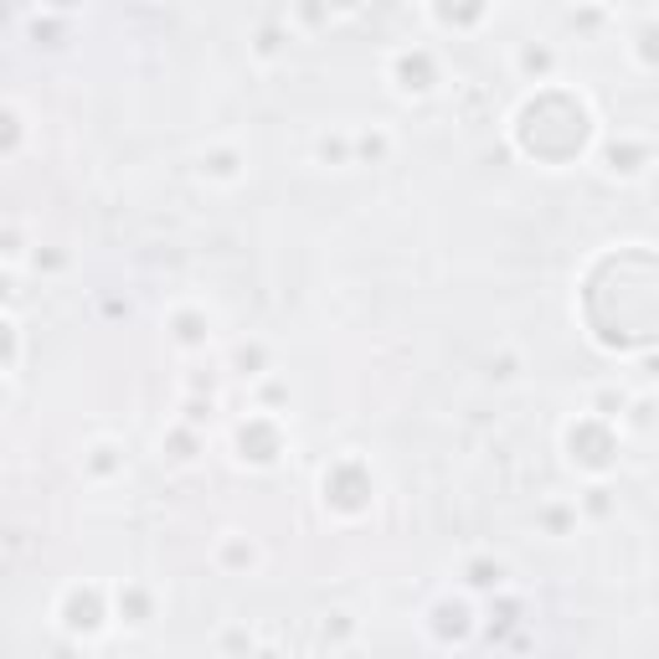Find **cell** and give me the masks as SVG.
<instances>
[{"label": "cell", "mask_w": 659, "mask_h": 659, "mask_svg": "<svg viewBox=\"0 0 659 659\" xmlns=\"http://www.w3.org/2000/svg\"><path fill=\"white\" fill-rule=\"evenodd\" d=\"M422 629H428V639H433L438 649H459V645H469V639L480 634V614H474V603H469V598L443 593L438 603H428Z\"/></svg>", "instance_id": "5"}, {"label": "cell", "mask_w": 659, "mask_h": 659, "mask_svg": "<svg viewBox=\"0 0 659 659\" xmlns=\"http://www.w3.org/2000/svg\"><path fill=\"white\" fill-rule=\"evenodd\" d=\"M629 57H634V67H639V73H659V15H649L645 27L634 31Z\"/></svg>", "instance_id": "20"}, {"label": "cell", "mask_w": 659, "mask_h": 659, "mask_svg": "<svg viewBox=\"0 0 659 659\" xmlns=\"http://www.w3.org/2000/svg\"><path fill=\"white\" fill-rule=\"evenodd\" d=\"M562 443H567V459L572 464H583L587 474H608V464H614L618 453V428L614 422L593 418V412H583L577 422H567V433H562Z\"/></svg>", "instance_id": "3"}, {"label": "cell", "mask_w": 659, "mask_h": 659, "mask_svg": "<svg viewBox=\"0 0 659 659\" xmlns=\"http://www.w3.org/2000/svg\"><path fill=\"white\" fill-rule=\"evenodd\" d=\"M289 42H294L289 21H263V27L253 31V57L258 62H279L289 52Z\"/></svg>", "instance_id": "19"}, {"label": "cell", "mask_w": 659, "mask_h": 659, "mask_svg": "<svg viewBox=\"0 0 659 659\" xmlns=\"http://www.w3.org/2000/svg\"><path fill=\"white\" fill-rule=\"evenodd\" d=\"M315 165L325 170H345V165H356V129H320L315 145H310Z\"/></svg>", "instance_id": "15"}, {"label": "cell", "mask_w": 659, "mask_h": 659, "mask_svg": "<svg viewBox=\"0 0 659 659\" xmlns=\"http://www.w3.org/2000/svg\"><path fill=\"white\" fill-rule=\"evenodd\" d=\"M248 659H289V655H284V649H273V645H263V649H253Z\"/></svg>", "instance_id": "31"}, {"label": "cell", "mask_w": 659, "mask_h": 659, "mask_svg": "<svg viewBox=\"0 0 659 659\" xmlns=\"http://www.w3.org/2000/svg\"><path fill=\"white\" fill-rule=\"evenodd\" d=\"M253 397H258V412H273V407L289 402V387L273 381V376H263V381H253ZM273 418H279V412H273Z\"/></svg>", "instance_id": "27"}, {"label": "cell", "mask_w": 659, "mask_h": 659, "mask_svg": "<svg viewBox=\"0 0 659 659\" xmlns=\"http://www.w3.org/2000/svg\"><path fill=\"white\" fill-rule=\"evenodd\" d=\"M211 567L222 572V577H253L263 567V546L248 531H222V536L211 541Z\"/></svg>", "instance_id": "7"}, {"label": "cell", "mask_w": 659, "mask_h": 659, "mask_svg": "<svg viewBox=\"0 0 659 659\" xmlns=\"http://www.w3.org/2000/svg\"><path fill=\"white\" fill-rule=\"evenodd\" d=\"M577 525H583V510H577V500H567V494H552V500H541L536 505V531L552 541H567L577 536Z\"/></svg>", "instance_id": "14"}, {"label": "cell", "mask_w": 659, "mask_h": 659, "mask_svg": "<svg viewBox=\"0 0 659 659\" xmlns=\"http://www.w3.org/2000/svg\"><path fill=\"white\" fill-rule=\"evenodd\" d=\"M253 629H248V624H238V629H227L222 634V655L227 659H248V655H253Z\"/></svg>", "instance_id": "30"}, {"label": "cell", "mask_w": 659, "mask_h": 659, "mask_svg": "<svg viewBox=\"0 0 659 659\" xmlns=\"http://www.w3.org/2000/svg\"><path fill=\"white\" fill-rule=\"evenodd\" d=\"M21 145H27V114H21V104H6V160H15L21 155Z\"/></svg>", "instance_id": "26"}, {"label": "cell", "mask_w": 659, "mask_h": 659, "mask_svg": "<svg viewBox=\"0 0 659 659\" xmlns=\"http://www.w3.org/2000/svg\"><path fill=\"white\" fill-rule=\"evenodd\" d=\"M510 67H515L521 83H552L556 67H562V52H556V42H546V36H525V42H515V52H510Z\"/></svg>", "instance_id": "10"}, {"label": "cell", "mask_w": 659, "mask_h": 659, "mask_svg": "<svg viewBox=\"0 0 659 659\" xmlns=\"http://www.w3.org/2000/svg\"><path fill=\"white\" fill-rule=\"evenodd\" d=\"M490 381H494V387L521 381V356H515V351H500V356H490Z\"/></svg>", "instance_id": "29"}, {"label": "cell", "mask_w": 659, "mask_h": 659, "mask_svg": "<svg viewBox=\"0 0 659 659\" xmlns=\"http://www.w3.org/2000/svg\"><path fill=\"white\" fill-rule=\"evenodd\" d=\"M649 165H655V145L649 139H634V135H618L603 145V170L618 180H634V176H645Z\"/></svg>", "instance_id": "12"}, {"label": "cell", "mask_w": 659, "mask_h": 659, "mask_svg": "<svg viewBox=\"0 0 659 659\" xmlns=\"http://www.w3.org/2000/svg\"><path fill=\"white\" fill-rule=\"evenodd\" d=\"M459 577H464L469 593H500V587H505V562L490 552H474V556H464Z\"/></svg>", "instance_id": "16"}, {"label": "cell", "mask_w": 659, "mask_h": 659, "mask_svg": "<svg viewBox=\"0 0 659 659\" xmlns=\"http://www.w3.org/2000/svg\"><path fill=\"white\" fill-rule=\"evenodd\" d=\"M52 618H57V629L73 634V639H98V634L114 624V593L98 583L62 587L57 603H52Z\"/></svg>", "instance_id": "1"}, {"label": "cell", "mask_w": 659, "mask_h": 659, "mask_svg": "<svg viewBox=\"0 0 659 659\" xmlns=\"http://www.w3.org/2000/svg\"><path fill=\"white\" fill-rule=\"evenodd\" d=\"M387 83H391L397 98L422 104V98H433V93L443 88V62H438L433 46H422V42L391 46L387 52Z\"/></svg>", "instance_id": "2"}, {"label": "cell", "mask_w": 659, "mask_h": 659, "mask_svg": "<svg viewBox=\"0 0 659 659\" xmlns=\"http://www.w3.org/2000/svg\"><path fill=\"white\" fill-rule=\"evenodd\" d=\"M391 150H397V139H391L387 124H366V129H356V165H387Z\"/></svg>", "instance_id": "18"}, {"label": "cell", "mask_w": 659, "mask_h": 659, "mask_svg": "<svg viewBox=\"0 0 659 659\" xmlns=\"http://www.w3.org/2000/svg\"><path fill=\"white\" fill-rule=\"evenodd\" d=\"M356 614H345V608H335V614H325V624H320V639H325L330 649H341V645H351L356 639Z\"/></svg>", "instance_id": "23"}, {"label": "cell", "mask_w": 659, "mask_h": 659, "mask_svg": "<svg viewBox=\"0 0 659 659\" xmlns=\"http://www.w3.org/2000/svg\"><path fill=\"white\" fill-rule=\"evenodd\" d=\"M77 469H83V480H88V484H114V480H124L129 453H124L119 438H93V443H83Z\"/></svg>", "instance_id": "11"}, {"label": "cell", "mask_w": 659, "mask_h": 659, "mask_svg": "<svg viewBox=\"0 0 659 659\" xmlns=\"http://www.w3.org/2000/svg\"><path fill=\"white\" fill-rule=\"evenodd\" d=\"M211 418H217V397H186V402H180V422L211 428Z\"/></svg>", "instance_id": "28"}, {"label": "cell", "mask_w": 659, "mask_h": 659, "mask_svg": "<svg viewBox=\"0 0 659 659\" xmlns=\"http://www.w3.org/2000/svg\"><path fill=\"white\" fill-rule=\"evenodd\" d=\"M490 6H480V11H428V21H438V27H453V31H474L490 21Z\"/></svg>", "instance_id": "25"}, {"label": "cell", "mask_w": 659, "mask_h": 659, "mask_svg": "<svg viewBox=\"0 0 659 659\" xmlns=\"http://www.w3.org/2000/svg\"><path fill=\"white\" fill-rule=\"evenodd\" d=\"M211 310L196 300H180L170 304V315H165V341L176 345V351H186V356H196V351H207L211 345Z\"/></svg>", "instance_id": "6"}, {"label": "cell", "mask_w": 659, "mask_h": 659, "mask_svg": "<svg viewBox=\"0 0 659 659\" xmlns=\"http://www.w3.org/2000/svg\"><path fill=\"white\" fill-rule=\"evenodd\" d=\"M232 449H238V464L248 469H273L284 459V428L273 412H248L232 433Z\"/></svg>", "instance_id": "4"}, {"label": "cell", "mask_w": 659, "mask_h": 659, "mask_svg": "<svg viewBox=\"0 0 659 659\" xmlns=\"http://www.w3.org/2000/svg\"><path fill=\"white\" fill-rule=\"evenodd\" d=\"M196 176L207 180V186H238L242 176H248V150L242 145H232V139H217V145H207L201 150V160H196Z\"/></svg>", "instance_id": "9"}, {"label": "cell", "mask_w": 659, "mask_h": 659, "mask_svg": "<svg viewBox=\"0 0 659 659\" xmlns=\"http://www.w3.org/2000/svg\"><path fill=\"white\" fill-rule=\"evenodd\" d=\"M0 330H6V381L15 387V376H21V351H27V330H21V315H15V310H6Z\"/></svg>", "instance_id": "21"}, {"label": "cell", "mask_w": 659, "mask_h": 659, "mask_svg": "<svg viewBox=\"0 0 659 659\" xmlns=\"http://www.w3.org/2000/svg\"><path fill=\"white\" fill-rule=\"evenodd\" d=\"M160 614V598H155L150 583H119L114 587V624L124 634H145Z\"/></svg>", "instance_id": "8"}, {"label": "cell", "mask_w": 659, "mask_h": 659, "mask_svg": "<svg viewBox=\"0 0 659 659\" xmlns=\"http://www.w3.org/2000/svg\"><path fill=\"white\" fill-rule=\"evenodd\" d=\"M201 449H207V438H201V428H191V422H165L160 433V459L170 469H191L196 459H201Z\"/></svg>", "instance_id": "13"}, {"label": "cell", "mask_w": 659, "mask_h": 659, "mask_svg": "<svg viewBox=\"0 0 659 659\" xmlns=\"http://www.w3.org/2000/svg\"><path fill=\"white\" fill-rule=\"evenodd\" d=\"M232 372H238L242 381H263V376L273 372V351L263 341H238L232 345Z\"/></svg>", "instance_id": "17"}, {"label": "cell", "mask_w": 659, "mask_h": 659, "mask_svg": "<svg viewBox=\"0 0 659 659\" xmlns=\"http://www.w3.org/2000/svg\"><path fill=\"white\" fill-rule=\"evenodd\" d=\"M577 510H583V521H608V515L618 510V500H614V490H608L603 480H593L583 494H577Z\"/></svg>", "instance_id": "22"}, {"label": "cell", "mask_w": 659, "mask_h": 659, "mask_svg": "<svg viewBox=\"0 0 659 659\" xmlns=\"http://www.w3.org/2000/svg\"><path fill=\"white\" fill-rule=\"evenodd\" d=\"M27 269L42 273V279H57V273H67V253H62V248H42V242H36V248H31V258H27Z\"/></svg>", "instance_id": "24"}]
</instances>
